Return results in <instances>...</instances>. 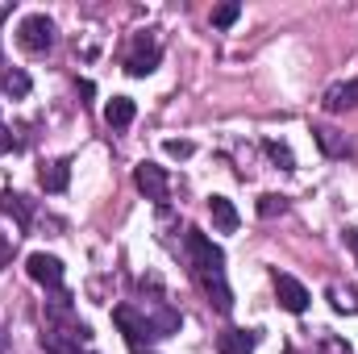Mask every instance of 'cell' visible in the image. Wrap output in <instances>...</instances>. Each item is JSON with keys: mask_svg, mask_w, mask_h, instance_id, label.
<instances>
[{"mask_svg": "<svg viewBox=\"0 0 358 354\" xmlns=\"http://www.w3.org/2000/svg\"><path fill=\"white\" fill-rule=\"evenodd\" d=\"M267 155L279 163V167H283V171H292V167H296V159H292V150H287L283 142H267Z\"/></svg>", "mask_w": 358, "mask_h": 354, "instance_id": "15", "label": "cell"}, {"mask_svg": "<svg viewBox=\"0 0 358 354\" xmlns=\"http://www.w3.org/2000/svg\"><path fill=\"white\" fill-rule=\"evenodd\" d=\"M25 271H29V279H38L42 288H63V263L55 259V255H29L25 259Z\"/></svg>", "mask_w": 358, "mask_h": 354, "instance_id": "6", "label": "cell"}, {"mask_svg": "<svg viewBox=\"0 0 358 354\" xmlns=\"http://www.w3.org/2000/svg\"><path fill=\"white\" fill-rule=\"evenodd\" d=\"M355 104H358V80L334 84V88L325 92V108H329V113H342V108H355Z\"/></svg>", "mask_w": 358, "mask_h": 354, "instance_id": "13", "label": "cell"}, {"mask_svg": "<svg viewBox=\"0 0 358 354\" xmlns=\"http://www.w3.org/2000/svg\"><path fill=\"white\" fill-rule=\"evenodd\" d=\"M8 146H13V138H8V134L0 129V150H8Z\"/></svg>", "mask_w": 358, "mask_h": 354, "instance_id": "22", "label": "cell"}, {"mask_svg": "<svg viewBox=\"0 0 358 354\" xmlns=\"http://www.w3.org/2000/svg\"><path fill=\"white\" fill-rule=\"evenodd\" d=\"M238 17H242V4H234V0L221 4V8H213V25H217V29H229Z\"/></svg>", "mask_w": 358, "mask_h": 354, "instance_id": "14", "label": "cell"}, {"mask_svg": "<svg viewBox=\"0 0 358 354\" xmlns=\"http://www.w3.org/2000/svg\"><path fill=\"white\" fill-rule=\"evenodd\" d=\"M113 321L121 325V334H125V342H129L134 351H142V346H150V342L159 338L155 325H150V317L138 313V309H129V304H117V309H113Z\"/></svg>", "mask_w": 358, "mask_h": 354, "instance_id": "3", "label": "cell"}, {"mask_svg": "<svg viewBox=\"0 0 358 354\" xmlns=\"http://www.w3.org/2000/svg\"><path fill=\"white\" fill-rule=\"evenodd\" d=\"M134 113H138V108H134L129 96H113V100L104 104V121H108L113 129H125V125L134 121Z\"/></svg>", "mask_w": 358, "mask_h": 354, "instance_id": "12", "label": "cell"}, {"mask_svg": "<svg viewBox=\"0 0 358 354\" xmlns=\"http://www.w3.org/2000/svg\"><path fill=\"white\" fill-rule=\"evenodd\" d=\"M38 183H42L46 192H67V183H71V163H67V159L46 163V167H42V176H38Z\"/></svg>", "mask_w": 358, "mask_h": 354, "instance_id": "11", "label": "cell"}, {"mask_svg": "<svg viewBox=\"0 0 358 354\" xmlns=\"http://www.w3.org/2000/svg\"><path fill=\"white\" fill-rule=\"evenodd\" d=\"M134 183H138V192H146V200H155V204H163L167 192H171V179H167V171H163L159 163H138Z\"/></svg>", "mask_w": 358, "mask_h": 354, "instance_id": "4", "label": "cell"}, {"mask_svg": "<svg viewBox=\"0 0 358 354\" xmlns=\"http://www.w3.org/2000/svg\"><path fill=\"white\" fill-rule=\"evenodd\" d=\"M8 250H13V242H8V238L0 234V267H4V259H8Z\"/></svg>", "mask_w": 358, "mask_h": 354, "instance_id": "21", "label": "cell"}, {"mask_svg": "<svg viewBox=\"0 0 358 354\" xmlns=\"http://www.w3.org/2000/svg\"><path fill=\"white\" fill-rule=\"evenodd\" d=\"M17 42L29 50V55H46L55 46V21L46 13H29L21 25H17Z\"/></svg>", "mask_w": 358, "mask_h": 354, "instance_id": "2", "label": "cell"}, {"mask_svg": "<svg viewBox=\"0 0 358 354\" xmlns=\"http://www.w3.org/2000/svg\"><path fill=\"white\" fill-rule=\"evenodd\" d=\"M275 296H279V304H283L287 313H296V317H300V313L308 309V300H313L308 288H304L296 275H279V271H275Z\"/></svg>", "mask_w": 358, "mask_h": 354, "instance_id": "5", "label": "cell"}, {"mask_svg": "<svg viewBox=\"0 0 358 354\" xmlns=\"http://www.w3.org/2000/svg\"><path fill=\"white\" fill-rule=\"evenodd\" d=\"M259 213H263V217L283 213V196H263V200H259Z\"/></svg>", "mask_w": 358, "mask_h": 354, "instance_id": "17", "label": "cell"}, {"mask_svg": "<svg viewBox=\"0 0 358 354\" xmlns=\"http://www.w3.org/2000/svg\"><path fill=\"white\" fill-rule=\"evenodd\" d=\"M283 354H300V351H296V346H287V351H283Z\"/></svg>", "mask_w": 358, "mask_h": 354, "instance_id": "24", "label": "cell"}, {"mask_svg": "<svg viewBox=\"0 0 358 354\" xmlns=\"http://www.w3.org/2000/svg\"><path fill=\"white\" fill-rule=\"evenodd\" d=\"M208 213H213V225H217L221 234H234V229L242 225V217H238L234 200H225V196H213V200H208Z\"/></svg>", "mask_w": 358, "mask_h": 354, "instance_id": "10", "label": "cell"}, {"mask_svg": "<svg viewBox=\"0 0 358 354\" xmlns=\"http://www.w3.org/2000/svg\"><path fill=\"white\" fill-rule=\"evenodd\" d=\"M159 55H163V50H159V42H155V38H138V46H134V55L125 59V71L142 80V76H150V71L159 67Z\"/></svg>", "mask_w": 358, "mask_h": 354, "instance_id": "7", "label": "cell"}, {"mask_svg": "<svg viewBox=\"0 0 358 354\" xmlns=\"http://www.w3.org/2000/svg\"><path fill=\"white\" fill-rule=\"evenodd\" d=\"M321 346H325V354H350L342 342H338V338H321Z\"/></svg>", "mask_w": 358, "mask_h": 354, "instance_id": "19", "label": "cell"}, {"mask_svg": "<svg viewBox=\"0 0 358 354\" xmlns=\"http://www.w3.org/2000/svg\"><path fill=\"white\" fill-rule=\"evenodd\" d=\"M163 150H167L171 159H187V155H192V142H179V138H171V142H167Z\"/></svg>", "mask_w": 358, "mask_h": 354, "instance_id": "18", "label": "cell"}, {"mask_svg": "<svg viewBox=\"0 0 358 354\" xmlns=\"http://www.w3.org/2000/svg\"><path fill=\"white\" fill-rule=\"evenodd\" d=\"M187 259H192V275L200 279L208 304L217 313H229L234 309V292L225 283V250L213 238H204L200 229H187Z\"/></svg>", "mask_w": 358, "mask_h": 354, "instance_id": "1", "label": "cell"}, {"mask_svg": "<svg viewBox=\"0 0 358 354\" xmlns=\"http://www.w3.org/2000/svg\"><path fill=\"white\" fill-rule=\"evenodd\" d=\"M313 138H317V146H321L329 159H342V155H350V142H346V134H342V129H334V125H313Z\"/></svg>", "mask_w": 358, "mask_h": 354, "instance_id": "9", "label": "cell"}, {"mask_svg": "<svg viewBox=\"0 0 358 354\" xmlns=\"http://www.w3.org/2000/svg\"><path fill=\"white\" fill-rule=\"evenodd\" d=\"M0 354H4V325H0Z\"/></svg>", "mask_w": 358, "mask_h": 354, "instance_id": "23", "label": "cell"}, {"mask_svg": "<svg viewBox=\"0 0 358 354\" xmlns=\"http://www.w3.org/2000/svg\"><path fill=\"white\" fill-rule=\"evenodd\" d=\"M259 330H225L217 334V354H255Z\"/></svg>", "mask_w": 358, "mask_h": 354, "instance_id": "8", "label": "cell"}, {"mask_svg": "<svg viewBox=\"0 0 358 354\" xmlns=\"http://www.w3.org/2000/svg\"><path fill=\"white\" fill-rule=\"evenodd\" d=\"M4 88L13 92V96H29V76L25 71H8L4 76Z\"/></svg>", "mask_w": 358, "mask_h": 354, "instance_id": "16", "label": "cell"}, {"mask_svg": "<svg viewBox=\"0 0 358 354\" xmlns=\"http://www.w3.org/2000/svg\"><path fill=\"white\" fill-rule=\"evenodd\" d=\"M346 246L355 250V259H358V225H350V229H346Z\"/></svg>", "mask_w": 358, "mask_h": 354, "instance_id": "20", "label": "cell"}, {"mask_svg": "<svg viewBox=\"0 0 358 354\" xmlns=\"http://www.w3.org/2000/svg\"><path fill=\"white\" fill-rule=\"evenodd\" d=\"M134 354H150V351H134Z\"/></svg>", "mask_w": 358, "mask_h": 354, "instance_id": "25", "label": "cell"}]
</instances>
